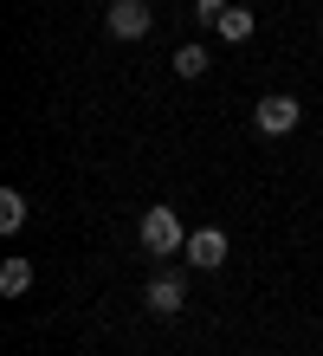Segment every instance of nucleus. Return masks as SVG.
Listing matches in <instances>:
<instances>
[{
    "instance_id": "obj_1",
    "label": "nucleus",
    "mask_w": 323,
    "mask_h": 356,
    "mask_svg": "<svg viewBox=\"0 0 323 356\" xmlns=\"http://www.w3.org/2000/svg\"><path fill=\"white\" fill-rule=\"evenodd\" d=\"M136 240H142V253H149V259H175V253H188V227H181L175 207H142Z\"/></svg>"
},
{
    "instance_id": "obj_2",
    "label": "nucleus",
    "mask_w": 323,
    "mask_h": 356,
    "mask_svg": "<svg viewBox=\"0 0 323 356\" xmlns=\"http://www.w3.org/2000/svg\"><path fill=\"white\" fill-rule=\"evenodd\" d=\"M142 311H149V318H181V311H188V272L162 266L156 279L142 285Z\"/></svg>"
},
{
    "instance_id": "obj_3",
    "label": "nucleus",
    "mask_w": 323,
    "mask_h": 356,
    "mask_svg": "<svg viewBox=\"0 0 323 356\" xmlns=\"http://www.w3.org/2000/svg\"><path fill=\"white\" fill-rule=\"evenodd\" d=\"M252 123H258V136H291L297 123H304V104H297L291 91H272V97L252 104Z\"/></svg>"
},
{
    "instance_id": "obj_4",
    "label": "nucleus",
    "mask_w": 323,
    "mask_h": 356,
    "mask_svg": "<svg viewBox=\"0 0 323 356\" xmlns=\"http://www.w3.org/2000/svg\"><path fill=\"white\" fill-rule=\"evenodd\" d=\"M103 26H110V39H149V26H156V13H149V0H110Z\"/></svg>"
},
{
    "instance_id": "obj_5",
    "label": "nucleus",
    "mask_w": 323,
    "mask_h": 356,
    "mask_svg": "<svg viewBox=\"0 0 323 356\" xmlns=\"http://www.w3.org/2000/svg\"><path fill=\"white\" fill-rule=\"evenodd\" d=\"M188 259H194V272L226 266V234H220V227H194V234H188Z\"/></svg>"
},
{
    "instance_id": "obj_6",
    "label": "nucleus",
    "mask_w": 323,
    "mask_h": 356,
    "mask_svg": "<svg viewBox=\"0 0 323 356\" xmlns=\"http://www.w3.org/2000/svg\"><path fill=\"white\" fill-rule=\"evenodd\" d=\"M252 26H258V19H252V7H226L220 19H213V33H220L226 46H246V39H252Z\"/></svg>"
},
{
    "instance_id": "obj_7",
    "label": "nucleus",
    "mask_w": 323,
    "mask_h": 356,
    "mask_svg": "<svg viewBox=\"0 0 323 356\" xmlns=\"http://www.w3.org/2000/svg\"><path fill=\"white\" fill-rule=\"evenodd\" d=\"M207 65H213V52H207V46H201V39H188V46H181V52H175V72H181V78H201V72H207Z\"/></svg>"
},
{
    "instance_id": "obj_8",
    "label": "nucleus",
    "mask_w": 323,
    "mask_h": 356,
    "mask_svg": "<svg viewBox=\"0 0 323 356\" xmlns=\"http://www.w3.org/2000/svg\"><path fill=\"white\" fill-rule=\"evenodd\" d=\"M0 227H7V234L26 227V195H19V188H0Z\"/></svg>"
},
{
    "instance_id": "obj_9",
    "label": "nucleus",
    "mask_w": 323,
    "mask_h": 356,
    "mask_svg": "<svg viewBox=\"0 0 323 356\" xmlns=\"http://www.w3.org/2000/svg\"><path fill=\"white\" fill-rule=\"evenodd\" d=\"M26 285H33V259H7L0 266V291H7V298H19Z\"/></svg>"
},
{
    "instance_id": "obj_10",
    "label": "nucleus",
    "mask_w": 323,
    "mask_h": 356,
    "mask_svg": "<svg viewBox=\"0 0 323 356\" xmlns=\"http://www.w3.org/2000/svg\"><path fill=\"white\" fill-rule=\"evenodd\" d=\"M233 7V0H194V19H207V26H213V19H220Z\"/></svg>"
}]
</instances>
